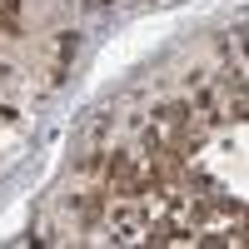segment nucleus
I'll return each mask as SVG.
<instances>
[{"label": "nucleus", "mask_w": 249, "mask_h": 249, "mask_svg": "<svg viewBox=\"0 0 249 249\" xmlns=\"http://www.w3.org/2000/svg\"><path fill=\"white\" fill-rule=\"evenodd\" d=\"M144 230H150V219H144L140 204H120V210L110 214V239H115V244H130V239H140Z\"/></svg>", "instance_id": "1"}]
</instances>
